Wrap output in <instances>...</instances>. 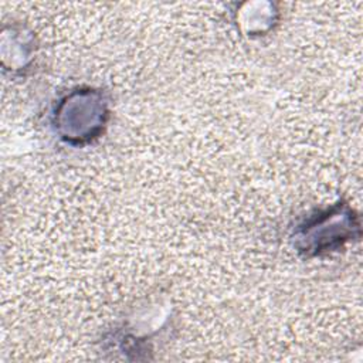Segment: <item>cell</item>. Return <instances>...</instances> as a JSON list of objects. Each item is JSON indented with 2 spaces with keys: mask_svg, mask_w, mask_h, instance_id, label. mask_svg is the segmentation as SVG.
<instances>
[{
  "mask_svg": "<svg viewBox=\"0 0 363 363\" xmlns=\"http://www.w3.org/2000/svg\"><path fill=\"white\" fill-rule=\"evenodd\" d=\"M108 106L101 92L78 89L67 95L55 109V128L69 143L81 145L96 138L105 128Z\"/></svg>",
  "mask_w": 363,
  "mask_h": 363,
  "instance_id": "obj_1",
  "label": "cell"
},
{
  "mask_svg": "<svg viewBox=\"0 0 363 363\" xmlns=\"http://www.w3.org/2000/svg\"><path fill=\"white\" fill-rule=\"evenodd\" d=\"M357 228L359 225L354 221L353 213L347 207L336 206L308 220L301 227V233L298 234V240L301 241L299 248L306 254L330 251L347 241Z\"/></svg>",
  "mask_w": 363,
  "mask_h": 363,
  "instance_id": "obj_2",
  "label": "cell"
}]
</instances>
